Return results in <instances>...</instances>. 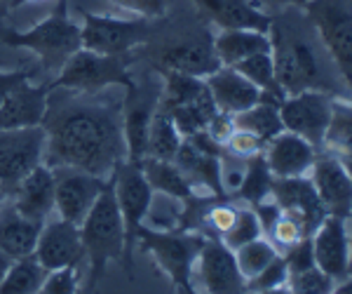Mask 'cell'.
Masks as SVG:
<instances>
[{"label": "cell", "mask_w": 352, "mask_h": 294, "mask_svg": "<svg viewBox=\"0 0 352 294\" xmlns=\"http://www.w3.org/2000/svg\"><path fill=\"white\" fill-rule=\"evenodd\" d=\"M348 231H350V262H348V275H352V217L348 222Z\"/></svg>", "instance_id": "cell-51"}, {"label": "cell", "mask_w": 352, "mask_h": 294, "mask_svg": "<svg viewBox=\"0 0 352 294\" xmlns=\"http://www.w3.org/2000/svg\"><path fill=\"white\" fill-rule=\"evenodd\" d=\"M190 3L219 28H256L270 33L272 14L263 12L254 0H190Z\"/></svg>", "instance_id": "cell-25"}, {"label": "cell", "mask_w": 352, "mask_h": 294, "mask_svg": "<svg viewBox=\"0 0 352 294\" xmlns=\"http://www.w3.org/2000/svg\"><path fill=\"white\" fill-rule=\"evenodd\" d=\"M80 266H61L54 271H47L45 282L41 287L43 294H76L80 292Z\"/></svg>", "instance_id": "cell-42"}, {"label": "cell", "mask_w": 352, "mask_h": 294, "mask_svg": "<svg viewBox=\"0 0 352 294\" xmlns=\"http://www.w3.org/2000/svg\"><path fill=\"white\" fill-rule=\"evenodd\" d=\"M312 242V257L329 278L336 285L348 275V262H350V231L348 219L327 214L324 222L315 229L310 235Z\"/></svg>", "instance_id": "cell-18"}, {"label": "cell", "mask_w": 352, "mask_h": 294, "mask_svg": "<svg viewBox=\"0 0 352 294\" xmlns=\"http://www.w3.org/2000/svg\"><path fill=\"white\" fill-rule=\"evenodd\" d=\"M162 85L153 83H136L132 81L124 87L122 99V132L124 146H127V160L141 162L146 158V141L153 113L157 111Z\"/></svg>", "instance_id": "cell-12"}, {"label": "cell", "mask_w": 352, "mask_h": 294, "mask_svg": "<svg viewBox=\"0 0 352 294\" xmlns=\"http://www.w3.org/2000/svg\"><path fill=\"white\" fill-rule=\"evenodd\" d=\"M272 182H275V177H272V172H270L268 162H265L263 154H256V156H252V158H247V160H244L242 182L228 198H232V200H240V202H244V205H249V207H254L256 202L270 198Z\"/></svg>", "instance_id": "cell-30"}, {"label": "cell", "mask_w": 352, "mask_h": 294, "mask_svg": "<svg viewBox=\"0 0 352 294\" xmlns=\"http://www.w3.org/2000/svg\"><path fill=\"white\" fill-rule=\"evenodd\" d=\"M109 3L151 21L162 19L167 14V0H109Z\"/></svg>", "instance_id": "cell-44"}, {"label": "cell", "mask_w": 352, "mask_h": 294, "mask_svg": "<svg viewBox=\"0 0 352 294\" xmlns=\"http://www.w3.org/2000/svg\"><path fill=\"white\" fill-rule=\"evenodd\" d=\"M113 191H116V200L120 207V217L124 226V257L122 266L127 278H134V257H136V235L139 229L148 219V210L155 191L151 189L148 179H146L141 162L124 160L113 169Z\"/></svg>", "instance_id": "cell-6"}, {"label": "cell", "mask_w": 352, "mask_h": 294, "mask_svg": "<svg viewBox=\"0 0 352 294\" xmlns=\"http://www.w3.org/2000/svg\"><path fill=\"white\" fill-rule=\"evenodd\" d=\"M80 41L85 50L99 54H129L146 45L153 36L151 19H118L113 14H94L80 10Z\"/></svg>", "instance_id": "cell-7"}, {"label": "cell", "mask_w": 352, "mask_h": 294, "mask_svg": "<svg viewBox=\"0 0 352 294\" xmlns=\"http://www.w3.org/2000/svg\"><path fill=\"white\" fill-rule=\"evenodd\" d=\"M223 149H226V154L247 160V158H252L256 154H263L265 141L261 137H256L254 132H249V129L235 127V129H232V134L228 137V141L223 144Z\"/></svg>", "instance_id": "cell-43"}, {"label": "cell", "mask_w": 352, "mask_h": 294, "mask_svg": "<svg viewBox=\"0 0 352 294\" xmlns=\"http://www.w3.org/2000/svg\"><path fill=\"white\" fill-rule=\"evenodd\" d=\"M12 262H14V259L10 257V254H5L3 250H0V282H3L5 273H8L10 266H12Z\"/></svg>", "instance_id": "cell-48"}, {"label": "cell", "mask_w": 352, "mask_h": 294, "mask_svg": "<svg viewBox=\"0 0 352 294\" xmlns=\"http://www.w3.org/2000/svg\"><path fill=\"white\" fill-rule=\"evenodd\" d=\"M36 259L47 271L61 266H80L85 259L82 240H80V226L66 222V219H47L43 224L36 242Z\"/></svg>", "instance_id": "cell-16"}, {"label": "cell", "mask_w": 352, "mask_h": 294, "mask_svg": "<svg viewBox=\"0 0 352 294\" xmlns=\"http://www.w3.org/2000/svg\"><path fill=\"white\" fill-rule=\"evenodd\" d=\"M320 151L343 162L352 177V104L348 99H333L331 120Z\"/></svg>", "instance_id": "cell-29"}, {"label": "cell", "mask_w": 352, "mask_h": 294, "mask_svg": "<svg viewBox=\"0 0 352 294\" xmlns=\"http://www.w3.org/2000/svg\"><path fill=\"white\" fill-rule=\"evenodd\" d=\"M50 85L26 81L0 104V129L43 125L50 101Z\"/></svg>", "instance_id": "cell-22"}, {"label": "cell", "mask_w": 352, "mask_h": 294, "mask_svg": "<svg viewBox=\"0 0 352 294\" xmlns=\"http://www.w3.org/2000/svg\"><path fill=\"white\" fill-rule=\"evenodd\" d=\"M43 127L47 134L45 162L50 167H78L109 179L127 158L122 101L104 92L52 90Z\"/></svg>", "instance_id": "cell-1"}, {"label": "cell", "mask_w": 352, "mask_h": 294, "mask_svg": "<svg viewBox=\"0 0 352 294\" xmlns=\"http://www.w3.org/2000/svg\"><path fill=\"white\" fill-rule=\"evenodd\" d=\"M232 69H237L247 78L249 83H254L265 97H272L277 101H282L287 97L285 90H282L280 81H277V73H275V61H272V52H258L252 54L247 59L237 61Z\"/></svg>", "instance_id": "cell-35"}, {"label": "cell", "mask_w": 352, "mask_h": 294, "mask_svg": "<svg viewBox=\"0 0 352 294\" xmlns=\"http://www.w3.org/2000/svg\"><path fill=\"white\" fill-rule=\"evenodd\" d=\"M280 104L282 101L272 99V97H261V101H256L254 106H249L247 111L235 113V127L249 129L256 137H261L263 141H268L275 137L277 132H282L285 125H282L280 118Z\"/></svg>", "instance_id": "cell-31"}, {"label": "cell", "mask_w": 352, "mask_h": 294, "mask_svg": "<svg viewBox=\"0 0 352 294\" xmlns=\"http://www.w3.org/2000/svg\"><path fill=\"white\" fill-rule=\"evenodd\" d=\"M47 269L36 259V254L14 259L10 271L0 282V294H36L41 292Z\"/></svg>", "instance_id": "cell-32"}, {"label": "cell", "mask_w": 352, "mask_h": 294, "mask_svg": "<svg viewBox=\"0 0 352 294\" xmlns=\"http://www.w3.org/2000/svg\"><path fill=\"white\" fill-rule=\"evenodd\" d=\"M261 235H263V229H261L258 217H256V212H254V207L242 205L240 210H237L235 222H232V226H230L228 231H226L221 240H223L226 245L230 247V250H237V247L247 245V242L256 240V238H261Z\"/></svg>", "instance_id": "cell-38"}, {"label": "cell", "mask_w": 352, "mask_h": 294, "mask_svg": "<svg viewBox=\"0 0 352 294\" xmlns=\"http://www.w3.org/2000/svg\"><path fill=\"white\" fill-rule=\"evenodd\" d=\"M270 198L280 205L282 212L296 219L308 235L315 233V229L329 214L308 174H303V177H275Z\"/></svg>", "instance_id": "cell-14"}, {"label": "cell", "mask_w": 352, "mask_h": 294, "mask_svg": "<svg viewBox=\"0 0 352 294\" xmlns=\"http://www.w3.org/2000/svg\"><path fill=\"white\" fill-rule=\"evenodd\" d=\"M8 200V193H5V189H3V184H0V205Z\"/></svg>", "instance_id": "cell-52"}, {"label": "cell", "mask_w": 352, "mask_h": 294, "mask_svg": "<svg viewBox=\"0 0 352 294\" xmlns=\"http://www.w3.org/2000/svg\"><path fill=\"white\" fill-rule=\"evenodd\" d=\"M232 129H235V118H232L230 113H226V111H217L212 120H209V125H207L204 132H207L214 141H219V144L223 146L226 141H228L230 134H232Z\"/></svg>", "instance_id": "cell-46"}, {"label": "cell", "mask_w": 352, "mask_h": 294, "mask_svg": "<svg viewBox=\"0 0 352 294\" xmlns=\"http://www.w3.org/2000/svg\"><path fill=\"white\" fill-rule=\"evenodd\" d=\"M312 186H315L317 196H320L322 205L327 207L329 214L333 217H343L350 222L352 217V177L340 160L333 156L320 151L315 158L310 172H308Z\"/></svg>", "instance_id": "cell-17"}, {"label": "cell", "mask_w": 352, "mask_h": 294, "mask_svg": "<svg viewBox=\"0 0 352 294\" xmlns=\"http://www.w3.org/2000/svg\"><path fill=\"white\" fill-rule=\"evenodd\" d=\"M348 101H350V104H352V92H350V99H348Z\"/></svg>", "instance_id": "cell-54"}, {"label": "cell", "mask_w": 352, "mask_h": 294, "mask_svg": "<svg viewBox=\"0 0 352 294\" xmlns=\"http://www.w3.org/2000/svg\"><path fill=\"white\" fill-rule=\"evenodd\" d=\"M261 3H268V5H296V8H303L305 3H310V0H261Z\"/></svg>", "instance_id": "cell-49"}, {"label": "cell", "mask_w": 352, "mask_h": 294, "mask_svg": "<svg viewBox=\"0 0 352 294\" xmlns=\"http://www.w3.org/2000/svg\"><path fill=\"white\" fill-rule=\"evenodd\" d=\"M287 292L296 294H327L333 292V280L322 271L317 264H312L308 269H300L289 273L287 278Z\"/></svg>", "instance_id": "cell-39"}, {"label": "cell", "mask_w": 352, "mask_h": 294, "mask_svg": "<svg viewBox=\"0 0 352 294\" xmlns=\"http://www.w3.org/2000/svg\"><path fill=\"white\" fill-rule=\"evenodd\" d=\"M0 43L12 50H31L41 59V73H59L61 66L82 48L80 26L68 14V0H56L54 10L28 31L0 24Z\"/></svg>", "instance_id": "cell-2"}, {"label": "cell", "mask_w": 352, "mask_h": 294, "mask_svg": "<svg viewBox=\"0 0 352 294\" xmlns=\"http://www.w3.org/2000/svg\"><path fill=\"white\" fill-rule=\"evenodd\" d=\"M217 111L219 109H217V104H214L212 92H209V87H207L197 99L186 101V104H181V106H174V109L167 113L172 116V120H174L176 129L181 132V137L186 139V137H190V134L207 129L209 120H212Z\"/></svg>", "instance_id": "cell-33"}, {"label": "cell", "mask_w": 352, "mask_h": 294, "mask_svg": "<svg viewBox=\"0 0 352 294\" xmlns=\"http://www.w3.org/2000/svg\"><path fill=\"white\" fill-rule=\"evenodd\" d=\"M221 66L214 52V38H184L174 41L157 52V71H179L195 78H207Z\"/></svg>", "instance_id": "cell-19"}, {"label": "cell", "mask_w": 352, "mask_h": 294, "mask_svg": "<svg viewBox=\"0 0 352 294\" xmlns=\"http://www.w3.org/2000/svg\"><path fill=\"white\" fill-rule=\"evenodd\" d=\"M232 252H235L237 269H240L244 280H252L254 275H258L270 262H275L282 254L265 235H261V238L247 242V245L237 247V250H232Z\"/></svg>", "instance_id": "cell-37"}, {"label": "cell", "mask_w": 352, "mask_h": 294, "mask_svg": "<svg viewBox=\"0 0 352 294\" xmlns=\"http://www.w3.org/2000/svg\"><path fill=\"white\" fill-rule=\"evenodd\" d=\"M21 3H28V0H12V8H19Z\"/></svg>", "instance_id": "cell-53"}, {"label": "cell", "mask_w": 352, "mask_h": 294, "mask_svg": "<svg viewBox=\"0 0 352 294\" xmlns=\"http://www.w3.org/2000/svg\"><path fill=\"white\" fill-rule=\"evenodd\" d=\"M270 33L256 31V28H221L214 36V52L221 66H235L247 56L270 52Z\"/></svg>", "instance_id": "cell-27"}, {"label": "cell", "mask_w": 352, "mask_h": 294, "mask_svg": "<svg viewBox=\"0 0 352 294\" xmlns=\"http://www.w3.org/2000/svg\"><path fill=\"white\" fill-rule=\"evenodd\" d=\"M80 240L85 259H87V282L82 292H94L104 280L106 269L113 262H122L124 257V226L120 217V207L113 191V179L96 198L92 210L80 224Z\"/></svg>", "instance_id": "cell-3"}, {"label": "cell", "mask_w": 352, "mask_h": 294, "mask_svg": "<svg viewBox=\"0 0 352 294\" xmlns=\"http://www.w3.org/2000/svg\"><path fill=\"white\" fill-rule=\"evenodd\" d=\"M338 71L352 87V10L345 0H310L303 5Z\"/></svg>", "instance_id": "cell-10"}, {"label": "cell", "mask_w": 352, "mask_h": 294, "mask_svg": "<svg viewBox=\"0 0 352 294\" xmlns=\"http://www.w3.org/2000/svg\"><path fill=\"white\" fill-rule=\"evenodd\" d=\"M270 43L277 81H280L287 97L303 92V90H317V83L322 81V71L315 50L303 38L282 31L275 24V19L270 26Z\"/></svg>", "instance_id": "cell-8"}, {"label": "cell", "mask_w": 352, "mask_h": 294, "mask_svg": "<svg viewBox=\"0 0 352 294\" xmlns=\"http://www.w3.org/2000/svg\"><path fill=\"white\" fill-rule=\"evenodd\" d=\"M221 158L207 151L197 149L190 139H184L174 156V165L186 174V179L192 184V189L200 193V189L209 196L228 198L223 189V177H221Z\"/></svg>", "instance_id": "cell-23"}, {"label": "cell", "mask_w": 352, "mask_h": 294, "mask_svg": "<svg viewBox=\"0 0 352 294\" xmlns=\"http://www.w3.org/2000/svg\"><path fill=\"white\" fill-rule=\"evenodd\" d=\"M333 292H338V294H352V275H345L343 280H338L336 285H333Z\"/></svg>", "instance_id": "cell-47"}, {"label": "cell", "mask_w": 352, "mask_h": 294, "mask_svg": "<svg viewBox=\"0 0 352 294\" xmlns=\"http://www.w3.org/2000/svg\"><path fill=\"white\" fill-rule=\"evenodd\" d=\"M41 76V69H16V71H3L0 69V104L26 81H36Z\"/></svg>", "instance_id": "cell-45"}, {"label": "cell", "mask_w": 352, "mask_h": 294, "mask_svg": "<svg viewBox=\"0 0 352 294\" xmlns=\"http://www.w3.org/2000/svg\"><path fill=\"white\" fill-rule=\"evenodd\" d=\"M164 83L160 87V101H157V109L162 111H172L174 106H181L186 101L197 99L200 94L207 90L204 78L188 76V73H179V71H160Z\"/></svg>", "instance_id": "cell-36"}, {"label": "cell", "mask_w": 352, "mask_h": 294, "mask_svg": "<svg viewBox=\"0 0 352 294\" xmlns=\"http://www.w3.org/2000/svg\"><path fill=\"white\" fill-rule=\"evenodd\" d=\"M212 99L217 104L219 111H226L230 116L240 111H247L249 106H254L256 101H261L263 92L256 87L254 83H249L237 69L232 66H219L214 73H209L204 78Z\"/></svg>", "instance_id": "cell-24"}, {"label": "cell", "mask_w": 352, "mask_h": 294, "mask_svg": "<svg viewBox=\"0 0 352 294\" xmlns=\"http://www.w3.org/2000/svg\"><path fill=\"white\" fill-rule=\"evenodd\" d=\"M265 238H268L280 252H285V250H289V247L296 245L298 240L308 238V233H305V229L296 222V219L282 212L280 219L272 224V229L268 231V235H265Z\"/></svg>", "instance_id": "cell-41"}, {"label": "cell", "mask_w": 352, "mask_h": 294, "mask_svg": "<svg viewBox=\"0 0 352 294\" xmlns=\"http://www.w3.org/2000/svg\"><path fill=\"white\" fill-rule=\"evenodd\" d=\"M8 198L26 219L45 224L50 214H54V169L47 162L38 165L16 184Z\"/></svg>", "instance_id": "cell-21"}, {"label": "cell", "mask_w": 352, "mask_h": 294, "mask_svg": "<svg viewBox=\"0 0 352 294\" xmlns=\"http://www.w3.org/2000/svg\"><path fill=\"white\" fill-rule=\"evenodd\" d=\"M12 10V0H0V24H3V19H5V14Z\"/></svg>", "instance_id": "cell-50"}, {"label": "cell", "mask_w": 352, "mask_h": 294, "mask_svg": "<svg viewBox=\"0 0 352 294\" xmlns=\"http://www.w3.org/2000/svg\"><path fill=\"white\" fill-rule=\"evenodd\" d=\"M204 240L207 238L197 231L153 229L144 224L136 235V250L151 254V259L167 275L176 292L190 294L195 292L192 275H195V262Z\"/></svg>", "instance_id": "cell-4"}, {"label": "cell", "mask_w": 352, "mask_h": 294, "mask_svg": "<svg viewBox=\"0 0 352 294\" xmlns=\"http://www.w3.org/2000/svg\"><path fill=\"white\" fill-rule=\"evenodd\" d=\"M141 169H144L146 179H148L151 189L157 196L176 198L181 205H188L197 191L186 179V174L174 165V160H157V158H144L141 160ZM209 196V193H207Z\"/></svg>", "instance_id": "cell-28"}, {"label": "cell", "mask_w": 352, "mask_h": 294, "mask_svg": "<svg viewBox=\"0 0 352 294\" xmlns=\"http://www.w3.org/2000/svg\"><path fill=\"white\" fill-rule=\"evenodd\" d=\"M287 278H289V269L285 257L280 254L258 275L247 280V292H287Z\"/></svg>", "instance_id": "cell-40"}, {"label": "cell", "mask_w": 352, "mask_h": 294, "mask_svg": "<svg viewBox=\"0 0 352 294\" xmlns=\"http://www.w3.org/2000/svg\"><path fill=\"white\" fill-rule=\"evenodd\" d=\"M54 169V212L66 222L80 226L96 198L106 189L109 179L89 174L78 167H52Z\"/></svg>", "instance_id": "cell-13"}, {"label": "cell", "mask_w": 352, "mask_h": 294, "mask_svg": "<svg viewBox=\"0 0 352 294\" xmlns=\"http://www.w3.org/2000/svg\"><path fill=\"white\" fill-rule=\"evenodd\" d=\"M43 224H36L31 219H26L12 200H5L0 205V250L10 254L12 259L28 257L36 250L38 233H41Z\"/></svg>", "instance_id": "cell-26"}, {"label": "cell", "mask_w": 352, "mask_h": 294, "mask_svg": "<svg viewBox=\"0 0 352 294\" xmlns=\"http://www.w3.org/2000/svg\"><path fill=\"white\" fill-rule=\"evenodd\" d=\"M47 134L43 125L0 129V184L5 193H12L16 184L45 162Z\"/></svg>", "instance_id": "cell-9"}, {"label": "cell", "mask_w": 352, "mask_h": 294, "mask_svg": "<svg viewBox=\"0 0 352 294\" xmlns=\"http://www.w3.org/2000/svg\"><path fill=\"white\" fill-rule=\"evenodd\" d=\"M181 132L176 129L172 116L167 111L157 109L153 113L151 129H148V141H146V158H157V160H174L176 151H179Z\"/></svg>", "instance_id": "cell-34"}, {"label": "cell", "mask_w": 352, "mask_h": 294, "mask_svg": "<svg viewBox=\"0 0 352 294\" xmlns=\"http://www.w3.org/2000/svg\"><path fill=\"white\" fill-rule=\"evenodd\" d=\"M320 151L298 134L282 129L265 141L263 158L268 162L272 177H303L310 172Z\"/></svg>", "instance_id": "cell-20"}, {"label": "cell", "mask_w": 352, "mask_h": 294, "mask_svg": "<svg viewBox=\"0 0 352 294\" xmlns=\"http://www.w3.org/2000/svg\"><path fill=\"white\" fill-rule=\"evenodd\" d=\"M136 61V52L129 54H99L80 48L50 81V90H73V92L96 94L111 85L127 87L134 81L129 66Z\"/></svg>", "instance_id": "cell-5"}, {"label": "cell", "mask_w": 352, "mask_h": 294, "mask_svg": "<svg viewBox=\"0 0 352 294\" xmlns=\"http://www.w3.org/2000/svg\"><path fill=\"white\" fill-rule=\"evenodd\" d=\"M195 271L200 275L204 292L212 294H235L247 292V280L242 278L235 262V252L219 238H207L197 254Z\"/></svg>", "instance_id": "cell-15"}, {"label": "cell", "mask_w": 352, "mask_h": 294, "mask_svg": "<svg viewBox=\"0 0 352 294\" xmlns=\"http://www.w3.org/2000/svg\"><path fill=\"white\" fill-rule=\"evenodd\" d=\"M331 106L333 97L322 90H303L298 94H289L280 104L282 125L320 151L331 120Z\"/></svg>", "instance_id": "cell-11"}]
</instances>
